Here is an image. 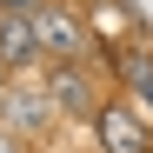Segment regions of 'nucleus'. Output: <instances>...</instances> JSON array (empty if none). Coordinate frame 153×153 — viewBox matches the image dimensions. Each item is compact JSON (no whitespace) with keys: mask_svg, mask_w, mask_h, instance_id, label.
Listing matches in <instances>:
<instances>
[{"mask_svg":"<svg viewBox=\"0 0 153 153\" xmlns=\"http://www.w3.org/2000/svg\"><path fill=\"white\" fill-rule=\"evenodd\" d=\"M40 53V33H33V13H0V60L20 67Z\"/></svg>","mask_w":153,"mask_h":153,"instance_id":"nucleus-1","label":"nucleus"},{"mask_svg":"<svg viewBox=\"0 0 153 153\" xmlns=\"http://www.w3.org/2000/svg\"><path fill=\"white\" fill-rule=\"evenodd\" d=\"M100 140H107L113 153H146V126H140L133 113L113 107V113H100Z\"/></svg>","mask_w":153,"mask_h":153,"instance_id":"nucleus-2","label":"nucleus"},{"mask_svg":"<svg viewBox=\"0 0 153 153\" xmlns=\"http://www.w3.org/2000/svg\"><path fill=\"white\" fill-rule=\"evenodd\" d=\"M33 33H40V47H60V60L80 47V27H73L67 13H47V7H33Z\"/></svg>","mask_w":153,"mask_h":153,"instance_id":"nucleus-3","label":"nucleus"},{"mask_svg":"<svg viewBox=\"0 0 153 153\" xmlns=\"http://www.w3.org/2000/svg\"><path fill=\"white\" fill-rule=\"evenodd\" d=\"M53 100L80 113V107H93V87H87V80H80L73 67H53Z\"/></svg>","mask_w":153,"mask_h":153,"instance_id":"nucleus-4","label":"nucleus"},{"mask_svg":"<svg viewBox=\"0 0 153 153\" xmlns=\"http://www.w3.org/2000/svg\"><path fill=\"white\" fill-rule=\"evenodd\" d=\"M133 80H140L146 100H153V53H133Z\"/></svg>","mask_w":153,"mask_h":153,"instance_id":"nucleus-5","label":"nucleus"},{"mask_svg":"<svg viewBox=\"0 0 153 153\" xmlns=\"http://www.w3.org/2000/svg\"><path fill=\"white\" fill-rule=\"evenodd\" d=\"M40 0H0V13H33Z\"/></svg>","mask_w":153,"mask_h":153,"instance_id":"nucleus-6","label":"nucleus"},{"mask_svg":"<svg viewBox=\"0 0 153 153\" xmlns=\"http://www.w3.org/2000/svg\"><path fill=\"white\" fill-rule=\"evenodd\" d=\"M0 153H20V146H13V140H7V133H0Z\"/></svg>","mask_w":153,"mask_h":153,"instance_id":"nucleus-7","label":"nucleus"}]
</instances>
